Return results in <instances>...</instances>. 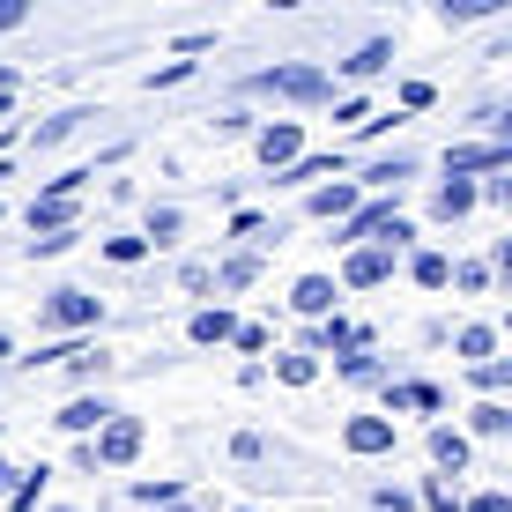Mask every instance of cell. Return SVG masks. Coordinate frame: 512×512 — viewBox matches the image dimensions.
Here are the masks:
<instances>
[{
    "label": "cell",
    "instance_id": "obj_6",
    "mask_svg": "<svg viewBox=\"0 0 512 512\" xmlns=\"http://www.w3.org/2000/svg\"><path fill=\"white\" fill-rule=\"evenodd\" d=\"M401 446V431L386 416H349L342 423V453H357V461H379V453H394Z\"/></svg>",
    "mask_w": 512,
    "mask_h": 512
},
{
    "label": "cell",
    "instance_id": "obj_39",
    "mask_svg": "<svg viewBox=\"0 0 512 512\" xmlns=\"http://www.w3.org/2000/svg\"><path fill=\"white\" fill-rule=\"evenodd\" d=\"M30 23V0H0V38H8V30H23Z\"/></svg>",
    "mask_w": 512,
    "mask_h": 512
},
{
    "label": "cell",
    "instance_id": "obj_41",
    "mask_svg": "<svg viewBox=\"0 0 512 512\" xmlns=\"http://www.w3.org/2000/svg\"><path fill=\"white\" fill-rule=\"evenodd\" d=\"M75 238H82V231H60V238H30V253H38V260H52V253H67Z\"/></svg>",
    "mask_w": 512,
    "mask_h": 512
},
{
    "label": "cell",
    "instance_id": "obj_3",
    "mask_svg": "<svg viewBox=\"0 0 512 512\" xmlns=\"http://www.w3.org/2000/svg\"><path fill=\"white\" fill-rule=\"evenodd\" d=\"M97 320H104V297L75 290V282H60V290L38 305V327H52V334H90Z\"/></svg>",
    "mask_w": 512,
    "mask_h": 512
},
{
    "label": "cell",
    "instance_id": "obj_45",
    "mask_svg": "<svg viewBox=\"0 0 512 512\" xmlns=\"http://www.w3.org/2000/svg\"><path fill=\"white\" fill-rule=\"evenodd\" d=\"M8 357H15V342H8V334H0V364H8Z\"/></svg>",
    "mask_w": 512,
    "mask_h": 512
},
{
    "label": "cell",
    "instance_id": "obj_20",
    "mask_svg": "<svg viewBox=\"0 0 512 512\" xmlns=\"http://www.w3.org/2000/svg\"><path fill=\"white\" fill-rule=\"evenodd\" d=\"M505 431H512V401H475L461 438H505Z\"/></svg>",
    "mask_w": 512,
    "mask_h": 512
},
{
    "label": "cell",
    "instance_id": "obj_42",
    "mask_svg": "<svg viewBox=\"0 0 512 512\" xmlns=\"http://www.w3.org/2000/svg\"><path fill=\"white\" fill-rule=\"evenodd\" d=\"M231 342L245 349V357H260V349H268V327H238V334H231Z\"/></svg>",
    "mask_w": 512,
    "mask_h": 512
},
{
    "label": "cell",
    "instance_id": "obj_48",
    "mask_svg": "<svg viewBox=\"0 0 512 512\" xmlns=\"http://www.w3.org/2000/svg\"><path fill=\"white\" fill-rule=\"evenodd\" d=\"M0 216H8V208H0Z\"/></svg>",
    "mask_w": 512,
    "mask_h": 512
},
{
    "label": "cell",
    "instance_id": "obj_11",
    "mask_svg": "<svg viewBox=\"0 0 512 512\" xmlns=\"http://www.w3.org/2000/svg\"><path fill=\"white\" fill-rule=\"evenodd\" d=\"M357 201H364V186H357V179H334V186H312V193H305V216L342 223V216H357Z\"/></svg>",
    "mask_w": 512,
    "mask_h": 512
},
{
    "label": "cell",
    "instance_id": "obj_46",
    "mask_svg": "<svg viewBox=\"0 0 512 512\" xmlns=\"http://www.w3.org/2000/svg\"><path fill=\"white\" fill-rule=\"evenodd\" d=\"M156 512H193V505H186V498H179V505H156Z\"/></svg>",
    "mask_w": 512,
    "mask_h": 512
},
{
    "label": "cell",
    "instance_id": "obj_32",
    "mask_svg": "<svg viewBox=\"0 0 512 512\" xmlns=\"http://www.w3.org/2000/svg\"><path fill=\"white\" fill-rule=\"evenodd\" d=\"M505 0H446V23H475V15H498Z\"/></svg>",
    "mask_w": 512,
    "mask_h": 512
},
{
    "label": "cell",
    "instance_id": "obj_8",
    "mask_svg": "<svg viewBox=\"0 0 512 512\" xmlns=\"http://www.w3.org/2000/svg\"><path fill=\"white\" fill-rule=\"evenodd\" d=\"M475 171H512V149L505 141H461V149H446V179H475Z\"/></svg>",
    "mask_w": 512,
    "mask_h": 512
},
{
    "label": "cell",
    "instance_id": "obj_34",
    "mask_svg": "<svg viewBox=\"0 0 512 512\" xmlns=\"http://www.w3.org/2000/svg\"><path fill=\"white\" fill-rule=\"evenodd\" d=\"M171 238H179V208H156L149 216V245H171Z\"/></svg>",
    "mask_w": 512,
    "mask_h": 512
},
{
    "label": "cell",
    "instance_id": "obj_7",
    "mask_svg": "<svg viewBox=\"0 0 512 512\" xmlns=\"http://www.w3.org/2000/svg\"><path fill=\"white\" fill-rule=\"evenodd\" d=\"M438 409H446V394L431 379H386V423L394 416H438Z\"/></svg>",
    "mask_w": 512,
    "mask_h": 512
},
{
    "label": "cell",
    "instance_id": "obj_31",
    "mask_svg": "<svg viewBox=\"0 0 512 512\" xmlns=\"http://www.w3.org/2000/svg\"><path fill=\"white\" fill-rule=\"evenodd\" d=\"M104 260H119V268H134V260H149V238H104Z\"/></svg>",
    "mask_w": 512,
    "mask_h": 512
},
{
    "label": "cell",
    "instance_id": "obj_40",
    "mask_svg": "<svg viewBox=\"0 0 512 512\" xmlns=\"http://www.w3.org/2000/svg\"><path fill=\"white\" fill-rule=\"evenodd\" d=\"M334 119H342V127H364V119H372V104H364V97H342V104H334Z\"/></svg>",
    "mask_w": 512,
    "mask_h": 512
},
{
    "label": "cell",
    "instance_id": "obj_10",
    "mask_svg": "<svg viewBox=\"0 0 512 512\" xmlns=\"http://www.w3.org/2000/svg\"><path fill=\"white\" fill-rule=\"evenodd\" d=\"M75 216H82L75 193H38L23 223H30V238H60V231H75Z\"/></svg>",
    "mask_w": 512,
    "mask_h": 512
},
{
    "label": "cell",
    "instance_id": "obj_44",
    "mask_svg": "<svg viewBox=\"0 0 512 512\" xmlns=\"http://www.w3.org/2000/svg\"><path fill=\"white\" fill-rule=\"evenodd\" d=\"M15 475H23V468H8V461H0V490H15Z\"/></svg>",
    "mask_w": 512,
    "mask_h": 512
},
{
    "label": "cell",
    "instance_id": "obj_18",
    "mask_svg": "<svg viewBox=\"0 0 512 512\" xmlns=\"http://www.w3.org/2000/svg\"><path fill=\"white\" fill-rule=\"evenodd\" d=\"M386 60H394V38H364L342 60V82H372V75H386Z\"/></svg>",
    "mask_w": 512,
    "mask_h": 512
},
{
    "label": "cell",
    "instance_id": "obj_36",
    "mask_svg": "<svg viewBox=\"0 0 512 512\" xmlns=\"http://www.w3.org/2000/svg\"><path fill=\"white\" fill-rule=\"evenodd\" d=\"M461 512H512L505 490H475V498H461Z\"/></svg>",
    "mask_w": 512,
    "mask_h": 512
},
{
    "label": "cell",
    "instance_id": "obj_13",
    "mask_svg": "<svg viewBox=\"0 0 512 512\" xmlns=\"http://www.w3.org/2000/svg\"><path fill=\"white\" fill-rule=\"evenodd\" d=\"M334 297H342L334 275H297L290 282V312H297V320H334Z\"/></svg>",
    "mask_w": 512,
    "mask_h": 512
},
{
    "label": "cell",
    "instance_id": "obj_28",
    "mask_svg": "<svg viewBox=\"0 0 512 512\" xmlns=\"http://www.w3.org/2000/svg\"><path fill=\"white\" fill-rule=\"evenodd\" d=\"M468 379H475V386H483V401H498V394H505V386H512V364H505V357H490V364H475V372H468Z\"/></svg>",
    "mask_w": 512,
    "mask_h": 512
},
{
    "label": "cell",
    "instance_id": "obj_14",
    "mask_svg": "<svg viewBox=\"0 0 512 512\" xmlns=\"http://www.w3.org/2000/svg\"><path fill=\"white\" fill-rule=\"evenodd\" d=\"M104 416H112V401H104V394H75L52 423H60L67 438H97V431H104Z\"/></svg>",
    "mask_w": 512,
    "mask_h": 512
},
{
    "label": "cell",
    "instance_id": "obj_38",
    "mask_svg": "<svg viewBox=\"0 0 512 512\" xmlns=\"http://www.w3.org/2000/svg\"><path fill=\"white\" fill-rule=\"evenodd\" d=\"M179 282H186L193 297H201V290H216V268H201V260H186V268H179Z\"/></svg>",
    "mask_w": 512,
    "mask_h": 512
},
{
    "label": "cell",
    "instance_id": "obj_27",
    "mask_svg": "<svg viewBox=\"0 0 512 512\" xmlns=\"http://www.w3.org/2000/svg\"><path fill=\"white\" fill-rule=\"evenodd\" d=\"M416 498H423V512H461V490H453L446 475H423V490H416Z\"/></svg>",
    "mask_w": 512,
    "mask_h": 512
},
{
    "label": "cell",
    "instance_id": "obj_19",
    "mask_svg": "<svg viewBox=\"0 0 512 512\" xmlns=\"http://www.w3.org/2000/svg\"><path fill=\"white\" fill-rule=\"evenodd\" d=\"M475 208H483V201H475L468 179H446V186L431 193V216H438V223H461V216H475Z\"/></svg>",
    "mask_w": 512,
    "mask_h": 512
},
{
    "label": "cell",
    "instance_id": "obj_4",
    "mask_svg": "<svg viewBox=\"0 0 512 512\" xmlns=\"http://www.w3.org/2000/svg\"><path fill=\"white\" fill-rule=\"evenodd\" d=\"M141 438H149V431H141V416H104V431L90 438V461L97 468H134L141 461Z\"/></svg>",
    "mask_w": 512,
    "mask_h": 512
},
{
    "label": "cell",
    "instance_id": "obj_21",
    "mask_svg": "<svg viewBox=\"0 0 512 512\" xmlns=\"http://www.w3.org/2000/svg\"><path fill=\"white\" fill-rule=\"evenodd\" d=\"M45 483H52V468H45V461H38V468H23V475H15V490H8V512H38Z\"/></svg>",
    "mask_w": 512,
    "mask_h": 512
},
{
    "label": "cell",
    "instance_id": "obj_12",
    "mask_svg": "<svg viewBox=\"0 0 512 512\" xmlns=\"http://www.w3.org/2000/svg\"><path fill=\"white\" fill-rule=\"evenodd\" d=\"M386 275H394V253H386V245H357V253L342 260V290H379Z\"/></svg>",
    "mask_w": 512,
    "mask_h": 512
},
{
    "label": "cell",
    "instance_id": "obj_2",
    "mask_svg": "<svg viewBox=\"0 0 512 512\" xmlns=\"http://www.w3.org/2000/svg\"><path fill=\"white\" fill-rule=\"evenodd\" d=\"M334 238L357 253V245H386V253H401V245L416 238V223L401 216V201H357V216L334 223Z\"/></svg>",
    "mask_w": 512,
    "mask_h": 512
},
{
    "label": "cell",
    "instance_id": "obj_16",
    "mask_svg": "<svg viewBox=\"0 0 512 512\" xmlns=\"http://www.w3.org/2000/svg\"><path fill=\"white\" fill-rule=\"evenodd\" d=\"M231 334H238V320H231L223 305H201V312L186 320V342H193V349H216V342H231Z\"/></svg>",
    "mask_w": 512,
    "mask_h": 512
},
{
    "label": "cell",
    "instance_id": "obj_43",
    "mask_svg": "<svg viewBox=\"0 0 512 512\" xmlns=\"http://www.w3.org/2000/svg\"><path fill=\"white\" fill-rule=\"evenodd\" d=\"M372 505L379 512H409V490H372Z\"/></svg>",
    "mask_w": 512,
    "mask_h": 512
},
{
    "label": "cell",
    "instance_id": "obj_30",
    "mask_svg": "<svg viewBox=\"0 0 512 512\" xmlns=\"http://www.w3.org/2000/svg\"><path fill=\"white\" fill-rule=\"evenodd\" d=\"M134 498H141V505H179V498H186V483H171V475H156V483H134Z\"/></svg>",
    "mask_w": 512,
    "mask_h": 512
},
{
    "label": "cell",
    "instance_id": "obj_22",
    "mask_svg": "<svg viewBox=\"0 0 512 512\" xmlns=\"http://www.w3.org/2000/svg\"><path fill=\"white\" fill-rule=\"evenodd\" d=\"M275 379H282V386H297V394H305V386L320 379V357H305V349H290V357H275Z\"/></svg>",
    "mask_w": 512,
    "mask_h": 512
},
{
    "label": "cell",
    "instance_id": "obj_17",
    "mask_svg": "<svg viewBox=\"0 0 512 512\" xmlns=\"http://www.w3.org/2000/svg\"><path fill=\"white\" fill-rule=\"evenodd\" d=\"M453 357H461L468 372H475V364H490V357H498V327H490V320H468L461 334H453Z\"/></svg>",
    "mask_w": 512,
    "mask_h": 512
},
{
    "label": "cell",
    "instance_id": "obj_25",
    "mask_svg": "<svg viewBox=\"0 0 512 512\" xmlns=\"http://www.w3.org/2000/svg\"><path fill=\"white\" fill-rule=\"evenodd\" d=\"M416 179V156H379V164H364V186H401Z\"/></svg>",
    "mask_w": 512,
    "mask_h": 512
},
{
    "label": "cell",
    "instance_id": "obj_24",
    "mask_svg": "<svg viewBox=\"0 0 512 512\" xmlns=\"http://www.w3.org/2000/svg\"><path fill=\"white\" fill-rule=\"evenodd\" d=\"M216 282H223V290H253V282H260V253H231L216 268Z\"/></svg>",
    "mask_w": 512,
    "mask_h": 512
},
{
    "label": "cell",
    "instance_id": "obj_33",
    "mask_svg": "<svg viewBox=\"0 0 512 512\" xmlns=\"http://www.w3.org/2000/svg\"><path fill=\"white\" fill-rule=\"evenodd\" d=\"M431 104H438L431 82H401V112H431Z\"/></svg>",
    "mask_w": 512,
    "mask_h": 512
},
{
    "label": "cell",
    "instance_id": "obj_35",
    "mask_svg": "<svg viewBox=\"0 0 512 512\" xmlns=\"http://www.w3.org/2000/svg\"><path fill=\"white\" fill-rule=\"evenodd\" d=\"M453 282L475 297V290H490V268H483V260H461V268H453Z\"/></svg>",
    "mask_w": 512,
    "mask_h": 512
},
{
    "label": "cell",
    "instance_id": "obj_15",
    "mask_svg": "<svg viewBox=\"0 0 512 512\" xmlns=\"http://www.w3.org/2000/svg\"><path fill=\"white\" fill-rule=\"evenodd\" d=\"M342 171H349V156L327 149V156H297L290 171H275V186H320V179H342Z\"/></svg>",
    "mask_w": 512,
    "mask_h": 512
},
{
    "label": "cell",
    "instance_id": "obj_29",
    "mask_svg": "<svg viewBox=\"0 0 512 512\" xmlns=\"http://www.w3.org/2000/svg\"><path fill=\"white\" fill-rule=\"evenodd\" d=\"M82 119H90V112H52L45 127H38V149H60V141H67V134L82 127Z\"/></svg>",
    "mask_w": 512,
    "mask_h": 512
},
{
    "label": "cell",
    "instance_id": "obj_37",
    "mask_svg": "<svg viewBox=\"0 0 512 512\" xmlns=\"http://www.w3.org/2000/svg\"><path fill=\"white\" fill-rule=\"evenodd\" d=\"M186 75H193V60H171V67H156V75H149V90H179Z\"/></svg>",
    "mask_w": 512,
    "mask_h": 512
},
{
    "label": "cell",
    "instance_id": "obj_23",
    "mask_svg": "<svg viewBox=\"0 0 512 512\" xmlns=\"http://www.w3.org/2000/svg\"><path fill=\"white\" fill-rule=\"evenodd\" d=\"M409 275H416V290H446V282H453V260H446V253H416Z\"/></svg>",
    "mask_w": 512,
    "mask_h": 512
},
{
    "label": "cell",
    "instance_id": "obj_47",
    "mask_svg": "<svg viewBox=\"0 0 512 512\" xmlns=\"http://www.w3.org/2000/svg\"><path fill=\"white\" fill-rule=\"evenodd\" d=\"M8 104H15V97H8V90H0V119H8Z\"/></svg>",
    "mask_w": 512,
    "mask_h": 512
},
{
    "label": "cell",
    "instance_id": "obj_26",
    "mask_svg": "<svg viewBox=\"0 0 512 512\" xmlns=\"http://www.w3.org/2000/svg\"><path fill=\"white\" fill-rule=\"evenodd\" d=\"M334 372H342L349 386H372V379H379V357H372V342H364V349H349V357H334Z\"/></svg>",
    "mask_w": 512,
    "mask_h": 512
},
{
    "label": "cell",
    "instance_id": "obj_5",
    "mask_svg": "<svg viewBox=\"0 0 512 512\" xmlns=\"http://www.w3.org/2000/svg\"><path fill=\"white\" fill-rule=\"evenodd\" d=\"M253 156L268 171H290L297 156H305V127H297V119H268V127L253 134Z\"/></svg>",
    "mask_w": 512,
    "mask_h": 512
},
{
    "label": "cell",
    "instance_id": "obj_1",
    "mask_svg": "<svg viewBox=\"0 0 512 512\" xmlns=\"http://www.w3.org/2000/svg\"><path fill=\"white\" fill-rule=\"evenodd\" d=\"M245 90L275 97V104H327L334 97V75H327V67H312V60H275V67H260V75H245Z\"/></svg>",
    "mask_w": 512,
    "mask_h": 512
},
{
    "label": "cell",
    "instance_id": "obj_9",
    "mask_svg": "<svg viewBox=\"0 0 512 512\" xmlns=\"http://www.w3.org/2000/svg\"><path fill=\"white\" fill-rule=\"evenodd\" d=\"M423 446H431V468L446 475V483H453V475H468V461H475V446L461 438V423H431V438H423Z\"/></svg>",
    "mask_w": 512,
    "mask_h": 512
}]
</instances>
